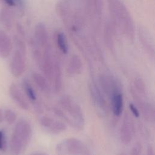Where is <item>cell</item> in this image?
Here are the masks:
<instances>
[{
  "label": "cell",
  "instance_id": "cell-14",
  "mask_svg": "<svg viewBox=\"0 0 155 155\" xmlns=\"http://www.w3.org/2000/svg\"><path fill=\"white\" fill-rule=\"evenodd\" d=\"M110 99L113 114L115 116H119L124 108V98L122 91L114 93L110 97Z\"/></svg>",
  "mask_w": 155,
  "mask_h": 155
},
{
  "label": "cell",
  "instance_id": "cell-7",
  "mask_svg": "<svg viewBox=\"0 0 155 155\" xmlns=\"http://www.w3.org/2000/svg\"><path fill=\"white\" fill-rule=\"evenodd\" d=\"M100 88L109 98L114 93L122 91L121 84L119 80L110 74H101L99 78Z\"/></svg>",
  "mask_w": 155,
  "mask_h": 155
},
{
  "label": "cell",
  "instance_id": "cell-19",
  "mask_svg": "<svg viewBox=\"0 0 155 155\" xmlns=\"http://www.w3.org/2000/svg\"><path fill=\"white\" fill-rule=\"evenodd\" d=\"M22 88L27 96L28 99L32 102H34L36 101L37 97L35 93V91L31 86L30 82L27 79H24L22 81Z\"/></svg>",
  "mask_w": 155,
  "mask_h": 155
},
{
  "label": "cell",
  "instance_id": "cell-29",
  "mask_svg": "<svg viewBox=\"0 0 155 155\" xmlns=\"http://www.w3.org/2000/svg\"><path fill=\"white\" fill-rule=\"evenodd\" d=\"M30 155H48L44 152H36L31 154Z\"/></svg>",
  "mask_w": 155,
  "mask_h": 155
},
{
  "label": "cell",
  "instance_id": "cell-12",
  "mask_svg": "<svg viewBox=\"0 0 155 155\" xmlns=\"http://www.w3.org/2000/svg\"><path fill=\"white\" fill-rule=\"evenodd\" d=\"M86 5L91 18L94 21L99 23L102 13L101 0H86Z\"/></svg>",
  "mask_w": 155,
  "mask_h": 155
},
{
  "label": "cell",
  "instance_id": "cell-21",
  "mask_svg": "<svg viewBox=\"0 0 155 155\" xmlns=\"http://www.w3.org/2000/svg\"><path fill=\"white\" fill-rule=\"evenodd\" d=\"M0 20L7 28H10L12 23V16L8 9H3L0 13Z\"/></svg>",
  "mask_w": 155,
  "mask_h": 155
},
{
  "label": "cell",
  "instance_id": "cell-13",
  "mask_svg": "<svg viewBox=\"0 0 155 155\" xmlns=\"http://www.w3.org/2000/svg\"><path fill=\"white\" fill-rule=\"evenodd\" d=\"M13 44L10 37L3 30H0V56L7 58L11 53Z\"/></svg>",
  "mask_w": 155,
  "mask_h": 155
},
{
  "label": "cell",
  "instance_id": "cell-11",
  "mask_svg": "<svg viewBox=\"0 0 155 155\" xmlns=\"http://www.w3.org/2000/svg\"><path fill=\"white\" fill-rule=\"evenodd\" d=\"M9 94L11 98L20 108L24 110H28L29 105L21 90L16 84L12 83L10 84L9 87Z\"/></svg>",
  "mask_w": 155,
  "mask_h": 155
},
{
  "label": "cell",
  "instance_id": "cell-24",
  "mask_svg": "<svg viewBox=\"0 0 155 155\" xmlns=\"http://www.w3.org/2000/svg\"><path fill=\"white\" fill-rule=\"evenodd\" d=\"M7 149V142L4 130H0V151H5Z\"/></svg>",
  "mask_w": 155,
  "mask_h": 155
},
{
  "label": "cell",
  "instance_id": "cell-2",
  "mask_svg": "<svg viewBox=\"0 0 155 155\" xmlns=\"http://www.w3.org/2000/svg\"><path fill=\"white\" fill-rule=\"evenodd\" d=\"M113 25L129 39L134 36L133 18L122 0H107Z\"/></svg>",
  "mask_w": 155,
  "mask_h": 155
},
{
  "label": "cell",
  "instance_id": "cell-15",
  "mask_svg": "<svg viewBox=\"0 0 155 155\" xmlns=\"http://www.w3.org/2000/svg\"><path fill=\"white\" fill-rule=\"evenodd\" d=\"M82 71V62L81 58L77 55L72 56L67 64V71L70 75H78Z\"/></svg>",
  "mask_w": 155,
  "mask_h": 155
},
{
  "label": "cell",
  "instance_id": "cell-3",
  "mask_svg": "<svg viewBox=\"0 0 155 155\" xmlns=\"http://www.w3.org/2000/svg\"><path fill=\"white\" fill-rule=\"evenodd\" d=\"M32 135V128L25 119H19L15 125L12 135L10 148L13 155H19L29 143Z\"/></svg>",
  "mask_w": 155,
  "mask_h": 155
},
{
  "label": "cell",
  "instance_id": "cell-6",
  "mask_svg": "<svg viewBox=\"0 0 155 155\" xmlns=\"http://www.w3.org/2000/svg\"><path fill=\"white\" fill-rule=\"evenodd\" d=\"M130 92L136 107L140 110L144 119L148 122L154 123L155 112L153 105L145 99V96L138 94L133 86L130 88Z\"/></svg>",
  "mask_w": 155,
  "mask_h": 155
},
{
  "label": "cell",
  "instance_id": "cell-30",
  "mask_svg": "<svg viewBox=\"0 0 155 155\" xmlns=\"http://www.w3.org/2000/svg\"><path fill=\"white\" fill-rule=\"evenodd\" d=\"M4 113L1 109H0V123H1L4 120Z\"/></svg>",
  "mask_w": 155,
  "mask_h": 155
},
{
  "label": "cell",
  "instance_id": "cell-18",
  "mask_svg": "<svg viewBox=\"0 0 155 155\" xmlns=\"http://www.w3.org/2000/svg\"><path fill=\"white\" fill-rule=\"evenodd\" d=\"M56 43L58 48L63 54H67L68 51V45L65 35L61 31H58L55 36Z\"/></svg>",
  "mask_w": 155,
  "mask_h": 155
},
{
  "label": "cell",
  "instance_id": "cell-5",
  "mask_svg": "<svg viewBox=\"0 0 155 155\" xmlns=\"http://www.w3.org/2000/svg\"><path fill=\"white\" fill-rule=\"evenodd\" d=\"M58 155H90L87 145L75 137L66 138L59 142L56 147Z\"/></svg>",
  "mask_w": 155,
  "mask_h": 155
},
{
  "label": "cell",
  "instance_id": "cell-31",
  "mask_svg": "<svg viewBox=\"0 0 155 155\" xmlns=\"http://www.w3.org/2000/svg\"><path fill=\"white\" fill-rule=\"evenodd\" d=\"M119 155H127V154H125V153H120Z\"/></svg>",
  "mask_w": 155,
  "mask_h": 155
},
{
  "label": "cell",
  "instance_id": "cell-1",
  "mask_svg": "<svg viewBox=\"0 0 155 155\" xmlns=\"http://www.w3.org/2000/svg\"><path fill=\"white\" fill-rule=\"evenodd\" d=\"M53 111L56 116L62 118L74 129L83 130L85 119L82 110L70 95L62 96L59 100L58 107H53Z\"/></svg>",
  "mask_w": 155,
  "mask_h": 155
},
{
  "label": "cell",
  "instance_id": "cell-23",
  "mask_svg": "<svg viewBox=\"0 0 155 155\" xmlns=\"http://www.w3.org/2000/svg\"><path fill=\"white\" fill-rule=\"evenodd\" d=\"M16 117L15 112L10 109H7L4 113V119L8 124H13L16 121Z\"/></svg>",
  "mask_w": 155,
  "mask_h": 155
},
{
  "label": "cell",
  "instance_id": "cell-22",
  "mask_svg": "<svg viewBox=\"0 0 155 155\" xmlns=\"http://www.w3.org/2000/svg\"><path fill=\"white\" fill-rule=\"evenodd\" d=\"M136 92L143 96L146 95V86L143 80L141 78H136L134 81V86H133Z\"/></svg>",
  "mask_w": 155,
  "mask_h": 155
},
{
  "label": "cell",
  "instance_id": "cell-8",
  "mask_svg": "<svg viewBox=\"0 0 155 155\" xmlns=\"http://www.w3.org/2000/svg\"><path fill=\"white\" fill-rule=\"evenodd\" d=\"M89 91L91 100L98 111L104 114L107 113V103L104 97V93L100 87L96 84V82L93 80L89 84Z\"/></svg>",
  "mask_w": 155,
  "mask_h": 155
},
{
  "label": "cell",
  "instance_id": "cell-17",
  "mask_svg": "<svg viewBox=\"0 0 155 155\" xmlns=\"http://www.w3.org/2000/svg\"><path fill=\"white\" fill-rule=\"evenodd\" d=\"M139 35H140V39L144 48L146 49L148 53L151 56L154 58V45L150 35L144 30H140Z\"/></svg>",
  "mask_w": 155,
  "mask_h": 155
},
{
  "label": "cell",
  "instance_id": "cell-28",
  "mask_svg": "<svg viewBox=\"0 0 155 155\" xmlns=\"http://www.w3.org/2000/svg\"><path fill=\"white\" fill-rule=\"evenodd\" d=\"M147 155H154V151L153 147L151 145H149L147 148Z\"/></svg>",
  "mask_w": 155,
  "mask_h": 155
},
{
  "label": "cell",
  "instance_id": "cell-20",
  "mask_svg": "<svg viewBox=\"0 0 155 155\" xmlns=\"http://www.w3.org/2000/svg\"><path fill=\"white\" fill-rule=\"evenodd\" d=\"M114 25H111V23L106 24L105 28V39L108 47L112 49L113 47L114 39Z\"/></svg>",
  "mask_w": 155,
  "mask_h": 155
},
{
  "label": "cell",
  "instance_id": "cell-25",
  "mask_svg": "<svg viewBox=\"0 0 155 155\" xmlns=\"http://www.w3.org/2000/svg\"><path fill=\"white\" fill-rule=\"evenodd\" d=\"M6 4L10 7L18 6L21 7L24 4L23 0H4Z\"/></svg>",
  "mask_w": 155,
  "mask_h": 155
},
{
  "label": "cell",
  "instance_id": "cell-4",
  "mask_svg": "<svg viewBox=\"0 0 155 155\" xmlns=\"http://www.w3.org/2000/svg\"><path fill=\"white\" fill-rule=\"evenodd\" d=\"M15 50L10 61V71L13 76L20 77L25 71L26 67V47L25 42L18 36L14 39Z\"/></svg>",
  "mask_w": 155,
  "mask_h": 155
},
{
  "label": "cell",
  "instance_id": "cell-27",
  "mask_svg": "<svg viewBox=\"0 0 155 155\" xmlns=\"http://www.w3.org/2000/svg\"><path fill=\"white\" fill-rule=\"evenodd\" d=\"M129 109L132 113V114L135 117H139L140 116V112L139 110L137 109V107L134 105L133 104L130 103L129 104Z\"/></svg>",
  "mask_w": 155,
  "mask_h": 155
},
{
  "label": "cell",
  "instance_id": "cell-10",
  "mask_svg": "<svg viewBox=\"0 0 155 155\" xmlns=\"http://www.w3.org/2000/svg\"><path fill=\"white\" fill-rule=\"evenodd\" d=\"M40 124L42 128L53 134H59L67 129V126L64 122L49 116L42 117L40 119Z\"/></svg>",
  "mask_w": 155,
  "mask_h": 155
},
{
  "label": "cell",
  "instance_id": "cell-16",
  "mask_svg": "<svg viewBox=\"0 0 155 155\" xmlns=\"http://www.w3.org/2000/svg\"><path fill=\"white\" fill-rule=\"evenodd\" d=\"M32 79L39 90L45 94H48L50 92V86L48 80L45 76L38 73H33L32 74Z\"/></svg>",
  "mask_w": 155,
  "mask_h": 155
},
{
  "label": "cell",
  "instance_id": "cell-9",
  "mask_svg": "<svg viewBox=\"0 0 155 155\" xmlns=\"http://www.w3.org/2000/svg\"><path fill=\"white\" fill-rule=\"evenodd\" d=\"M134 133V122L130 114L126 111L124 114L119 131L120 141L124 144H128L132 140Z\"/></svg>",
  "mask_w": 155,
  "mask_h": 155
},
{
  "label": "cell",
  "instance_id": "cell-26",
  "mask_svg": "<svg viewBox=\"0 0 155 155\" xmlns=\"http://www.w3.org/2000/svg\"><path fill=\"white\" fill-rule=\"evenodd\" d=\"M142 151V145L140 143H136L133 147L130 155H140Z\"/></svg>",
  "mask_w": 155,
  "mask_h": 155
}]
</instances>
